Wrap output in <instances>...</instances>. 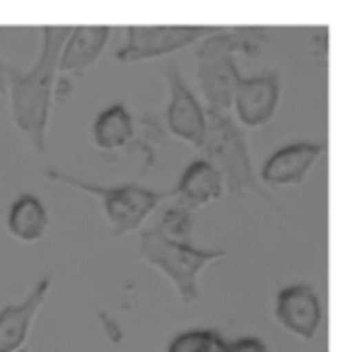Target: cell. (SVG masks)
Segmentation results:
<instances>
[{"label":"cell","instance_id":"cell-1","mask_svg":"<svg viewBox=\"0 0 350 352\" xmlns=\"http://www.w3.org/2000/svg\"><path fill=\"white\" fill-rule=\"evenodd\" d=\"M70 27H41V46L34 65L20 70L10 65L8 73V97L10 113L17 131L37 155L49 150V121L54 97L59 94V58Z\"/></svg>","mask_w":350,"mask_h":352},{"label":"cell","instance_id":"cell-2","mask_svg":"<svg viewBox=\"0 0 350 352\" xmlns=\"http://www.w3.org/2000/svg\"><path fill=\"white\" fill-rule=\"evenodd\" d=\"M227 249H198L189 241H179L167 236L157 227L141 232L138 258L143 263L160 270L172 285L184 304H196L200 299L198 278L210 263L225 258Z\"/></svg>","mask_w":350,"mask_h":352},{"label":"cell","instance_id":"cell-3","mask_svg":"<svg viewBox=\"0 0 350 352\" xmlns=\"http://www.w3.org/2000/svg\"><path fill=\"white\" fill-rule=\"evenodd\" d=\"M198 150L205 155L203 160H208L220 171L227 193H232V196L254 193L261 201L276 203L271 193H266V188L258 184L251 157H249L247 138L242 135V131L229 113L205 111V131Z\"/></svg>","mask_w":350,"mask_h":352},{"label":"cell","instance_id":"cell-4","mask_svg":"<svg viewBox=\"0 0 350 352\" xmlns=\"http://www.w3.org/2000/svg\"><path fill=\"white\" fill-rule=\"evenodd\" d=\"M44 176L49 182L63 184V186L78 188L88 196L97 198L102 203V212L109 222V230L114 236H128L141 232L143 222L157 210L165 201H169L172 193L152 191V188L138 186V184H116V186H102L78 179L73 174H63L59 169H46Z\"/></svg>","mask_w":350,"mask_h":352},{"label":"cell","instance_id":"cell-5","mask_svg":"<svg viewBox=\"0 0 350 352\" xmlns=\"http://www.w3.org/2000/svg\"><path fill=\"white\" fill-rule=\"evenodd\" d=\"M215 27H128L126 41L116 51L119 63H143V60L172 56L176 51H184L196 46L213 32Z\"/></svg>","mask_w":350,"mask_h":352},{"label":"cell","instance_id":"cell-6","mask_svg":"<svg viewBox=\"0 0 350 352\" xmlns=\"http://www.w3.org/2000/svg\"><path fill=\"white\" fill-rule=\"evenodd\" d=\"M280 92L282 78L278 70H263L251 78H242L232 99L237 123H242L244 128L268 126L280 107Z\"/></svg>","mask_w":350,"mask_h":352},{"label":"cell","instance_id":"cell-7","mask_svg":"<svg viewBox=\"0 0 350 352\" xmlns=\"http://www.w3.org/2000/svg\"><path fill=\"white\" fill-rule=\"evenodd\" d=\"M167 89H169V104H167V128L176 140L186 142V145L200 147L205 131V109L198 102L186 80L181 78L179 68L174 63L165 70Z\"/></svg>","mask_w":350,"mask_h":352},{"label":"cell","instance_id":"cell-8","mask_svg":"<svg viewBox=\"0 0 350 352\" xmlns=\"http://www.w3.org/2000/svg\"><path fill=\"white\" fill-rule=\"evenodd\" d=\"M326 142H290L285 147H278L258 171V184L271 188H290L307 182L311 166L324 157Z\"/></svg>","mask_w":350,"mask_h":352},{"label":"cell","instance_id":"cell-9","mask_svg":"<svg viewBox=\"0 0 350 352\" xmlns=\"http://www.w3.org/2000/svg\"><path fill=\"white\" fill-rule=\"evenodd\" d=\"M276 321L290 336L300 340H314L324 321V309L316 289L302 283L282 287L276 294Z\"/></svg>","mask_w":350,"mask_h":352},{"label":"cell","instance_id":"cell-10","mask_svg":"<svg viewBox=\"0 0 350 352\" xmlns=\"http://www.w3.org/2000/svg\"><path fill=\"white\" fill-rule=\"evenodd\" d=\"M51 292V275H41L22 302L0 309V352H22L39 309Z\"/></svg>","mask_w":350,"mask_h":352},{"label":"cell","instance_id":"cell-11","mask_svg":"<svg viewBox=\"0 0 350 352\" xmlns=\"http://www.w3.org/2000/svg\"><path fill=\"white\" fill-rule=\"evenodd\" d=\"M196 80L205 99V111L229 113L242 73L237 68V58L220 56V58H196Z\"/></svg>","mask_w":350,"mask_h":352},{"label":"cell","instance_id":"cell-12","mask_svg":"<svg viewBox=\"0 0 350 352\" xmlns=\"http://www.w3.org/2000/svg\"><path fill=\"white\" fill-rule=\"evenodd\" d=\"M225 196V182L220 171L208 160H194L179 176V184L172 191L176 206L194 212Z\"/></svg>","mask_w":350,"mask_h":352},{"label":"cell","instance_id":"cell-13","mask_svg":"<svg viewBox=\"0 0 350 352\" xmlns=\"http://www.w3.org/2000/svg\"><path fill=\"white\" fill-rule=\"evenodd\" d=\"M109 36V27H73L61 49L59 75H83L88 68H92L107 49Z\"/></svg>","mask_w":350,"mask_h":352},{"label":"cell","instance_id":"cell-14","mask_svg":"<svg viewBox=\"0 0 350 352\" xmlns=\"http://www.w3.org/2000/svg\"><path fill=\"white\" fill-rule=\"evenodd\" d=\"M51 217L46 206L34 193H20L8 208V234L22 244H37L46 236Z\"/></svg>","mask_w":350,"mask_h":352},{"label":"cell","instance_id":"cell-15","mask_svg":"<svg viewBox=\"0 0 350 352\" xmlns=\"http://www.w3.org/2000/svg\"><path fill=\"white\" fill-rule=\"evenodd\" d=\"M136 138V121L126 104H112L94 116L92 123V142L99 152H119L126 150Z\"/></svg>","mask_w":350,"mask_h":352},{"label":"cell","instance_id":"cell-16","mask_svg":"<svg viewBox=\"0 0 350 352\" xmlns=\"http://www.w3.org/2000/svg\"><path fill=\"white\" fill-rule=\"evenodd\" d=\"M261 36H251V32L244 30H223V27H215L203 41L196 44V58H220V56H229V58H237V56H256L263 46Z\"/></svg>","mask_w":350,"mask_h":352},{"label":"cell","instance_id":"cell-17","mask_svg":"<svg viewBox=\"0 0 350 352\" xmlns=\"http://www.w3.org/2000/svg\"><path fill=\"white\" fill-rule=\"evenodd\" d=\"M167 352H227V340L215 328H191L176 333Z\"/></svg>","mask_w":350,"mask_h":352},{"label":"cell","instance_id":"cell-18","mask_svg":"<svg viewBox=\"0 0 350 352\" xmlns=\"http://www.w3.org/2000/svg\"><path fill=\"white\" fill-rule=\"evenodd\" d=\"M191 215H194V212L184 210V208H179V206H172L169 210H167L165 215H162V220H160V225H157V230L165 232V234L172 236V239L189 241Z\"/></svg>","mask_w":350,"mask_h":352},{"label":"cell","instance_id":"cell-19","mask_svg":"<svg viewBox=\"0 0 350 352\" xmlns=\"http://www.w3.org/2000/svg\"><path fill=\"white\" fill-rule=\"evenodd\" d=\"M227 352H271L268 345L261 340V338H237V340H227Z\"/></svg>","mask_w":350,"mask_h":352},{"label":"cell","instance_id":"cell-20","mask_svg":"<svg viewBox=\"0 0 350 352\" xmlns=\"http://www.w3.org/2000/svg\"><path fill=\"white\" fill-rule=\"evenodd\" d=\"M8 73H10V63L0 58V94L8 92Z\"/></svg>","mask_w":350,"mask_h":352}]
</instances>
